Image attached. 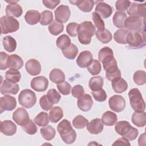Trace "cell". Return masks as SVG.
Returning <instances> with one entry per match:
<instances>
[{
    "label": "cell",
    "mask_w": 146,
    "mask_h": 146,
    "mask_svg": "<svg viewBox=\"0 0 146 146\" xmlns=\"http://www.w3.org/2000/svg\"><path fill=\"white\" fill-rule=\"evenodd\" d=\"M63 116V110L61 107L56 106L52 108L49 112V120L51 122L56 123Z\"/></svg>",
    "instance_id": "cell-30"
},
{
    "label": "cell",
    "mask_w": 146,
    "mask_h": 146,
    "mask_svg": "<svg viewBox=\"0 0 146 146\" xmlns=\"http://www.w3.org/2000/svg\"><path fill=\"white\" fill-rule=\"evenodd\" d=\"M133 79L135 84L141 86L146 82L145 72L143 70H137L135 71L133 76Z\"/></svg>",
    "instance_id": "cell-45"
},
{
    "label": "cell",
    "mask_w": 146,
    "mask_h": 146,
    "mask_svg": "<svg viewBox=\"0 0 146 146\" xmlns=\"http://www.w3.org/2000/svg\"><path fill=\"white\" fill-rule=\"evenodd\" d=\"M19 90V85L17 83H11L7 80H3L1 83L0 91L1 94H13L16 95Z\"/></svg>",
    "instance_id": "cell-15"
},
{
    "label": "cell",
    "mask_w": 146,
    "mask_h": 146,
    "mask_svg": "<svg viewBox=\"0 0 146 146\" xmlns=\"http://www.w3.org/2000/svg\"><path fill=\"white\" fill-rule=\"evenodd\" d=\"M105 71L106 77L110 81H112L116 78L121 77V71L119 69L117 65L110 66L106 69Z\"/></svg>",
    "instance_id": "cell-34"
},
{
    "label": "cell",
    "mask_w": 146,
    "mask_h": 146,
    "mask_svg": "<svg viewBox=\"0 0 146 146\" xmlns=\"http://www.w3.org/2000/svg\"><path fill=\"white\" fill-rule=\"evenodd\" d=\"M31 87L35 91L43 92L46 91L48 86L47 79L43 76H39L34 78L30 83Z\"/></svg>",
    "instance_id": "cell-13"
},
{
    "label": "cell",
    "mask_w": 146,
    "mask_h": 146,
    "mask_svg": "<svg viewBox=\"0 0 146 146\" xmlns=\"http://www.w3.org/2000/svg\"><path fill=\"white\" fill-rule=\"evenodd\" d=\"M131 120L132 123L138 127H143L146 124V113L144 111H135Z\"/></svg>",
    "instance_id": "cell-23"
},
{
    "label": "cell",
    "mask_w": 146,
    "mask_h": 146,
    "mask_svg": "<svg viewBox=\"0 0 146 146\" xmlns=\"http://www.w3.org/2000/svg\"><path fill=\"white\" fill-rule=\"evenodd\" d=\"M25 68L27 73L32 76L38 75L41 72V64L35 59H29L25 64Z\"/></svg>",
    "instance_id": "cell-17"
},
{
    "label": "cell",
    "mask_w": 146,
    "mask_h": 146,
    "mask_svg": "<svg viewBox=\"0 0 146 146\" xmlns=\"http://www.w3.org/2000/svg\"><path fill=\"white\" fill-rule=\"evenodd\" d=\"M35 123L39 127H44L49 123V117L47 113L45 112H39L34 118Z\"/></svg>",
    "instance_id": "cell-42"
},
{
    "label": "cell",
    "mask_w": 146,
    "mask_h": 146,
    "mask_svg": "<svg viewBox=\"0 0 146 146\" xmlns=\"http://www.w3.org/2000/svg\"><path fill=\"white\" fill-rule=\"evenodd\" d=\"M84 88L80 84L75 85L73 87L71 90L72 95L77 99H79L84 95Z\"/></svg>",
    "instance_id": "cell-57"
},
{
    "label": "cell",
    "mask_w": 146,
    "mask_h": 146,
    "mask_svg": "<svg viewBox=\"0 0 146 146\" xmlns=\"http://www.w3.org/2000/svg\"><path fill=\"white\" fill-rule=\"evenodd\" d=\"M40 19V14L37 10H30L27 11L25 15V19L26 22L30 25H34L37 24Z\"/></svg>",
    "instance_id": "cell-25"
},
{
    "label": "cell",
    "mask_w": 146,
    "mask_h": 146,
    "mask_svg": "<svg viewBox=\"0 0 146 146\" xmlns=\"http://www.w3.org/2000/svg\"><path fill=\"white\" fill-rule=\"evenodd\" d=\"M0 129L3 135L9 136H13L17 132V126L12 121L6 120L1 121Z\"/></svg>",
    "instance_id": "cell-20"
},
{
    "label": "cell",
    "mask_w": 146,
    "mask_h": 146,
    "mask_svg": "<svg viewBox=\"0 0 146 146\" xmlns=\"http://www.w3.org/2000/svg\"><path fill=\"white\" fill-rule=\"evenodd\" d=\"M57 88L59 91L63 95H67L70 94L71 90V84L66 81L57 84Z\"/></svg>",
    "instance_id": "cell-51"
},
{
    "label": "cell",
    "mask_w": 146,
    "mask_h": 146,
    "mask_svg": "<svg viewBox=\"0 0 146 146\" xmlns=\"http://www.w3.org/2000/svg\"><path fill=\"white\" fill-rule=\"evenodd\" d=\"M13 119L18 125L22 127L30 120V117L25 108L19 107L13 113Z\"/></svg>",
    "instance_id": "cell-11"
},
{
    "label": "cell",
    "mask_w": 146,
    "mask_h": 146,
    "mask_svg": "<svg viewBox=\"0 0 146 146\" xmlns=\"http://www.w3.org/2000/svg\"><path fill=\"white\" fill-rule=\"evenodd\" d=\"M93 56L92 53L89 51L81 52L76 60L77 65L80 68L87 67L92 62Z\"/></svg>",
    "instance_id": "cell-14"
},
{
    "label": "cell",
    "mask_w": 146,
    "mask_h": 146,
    "mask_svg": "<svg viewBox=\"0 0 146 146\" xmlns=\"http://www.w3.org/2000/svg\"><path fill=\"white\" fill-rule=\"evenodd\" d=\"M48 29L51 34L56 36L63 31L64 26L63 23L58 22L56 20H53L49 25Z\"/></svg>",
    "instance_id": "cell-39"
},
{
    "label": "cell",
    "mask_w": 146,
    "mask_h": 146,
    "mask_svg": "<svg viewBox=\"0 0 146 146\" xmlns=\"http://www.w3.org/2000/svg\"><path fill=\"white\" fill-rule=\"evenodd\" d=\"M5 78L7 81L13 83H17L21 80V75L18 70L9 69L5 73Z\"/></svg>",
    "instance_id": "cell-35"
},
{
    "label": "cell",
    "mask_w": 146,
    "mask_h": 146,
    "mask_svg": "<svg viewBox=\"0 0 146 146\" xmlns=\"http://www.w3.org/2000/svg\"><path fill=\"white\" fill-rule=\"evenodd\" d=\"M39 104L42 110L48 111L52 107L53 104L49 101L47 95H43L39 99Z\"/></svg>",
    "instance_id": "cell-54"
},
{
    "label": "cell",
    "mask_w": 146,
    "mask_h": 146,
    "mask_svg": "<svg viewBox=\"0 0 146 146\" xmlns=\"http://www.w3.org/2000/svg\"><path fill=\"white\" fill-rule=\"evenodd\" d=\"M23 66V60L21 56L17 54H12L9 56L8 67L10 69L19 70Z\"/></svg>",
    "instance_id": "cell-27"
},
{
    "label": "cell",
    "mask_w": 146,
    "mask_h": 146,
    "mask_svg": "<svg viewBox=\"0 0 146 146\" xmlns=\"http://www.w3.org/2000/svg\"><path fill=\"white\" fill-rule=\"evenodd\" d=\"M131 144L127 139L124 137L119 138L112 145H130Z\"/></svg>",
    "instance_id": "cell-60"
},
{
    "label": "cell",
    "mask_w": 146,
    "mask_h": 146,
    "mask_svg": "<svg viewBox=\"0 0 146 146\" xmlns=\"http://www.w3.org/2000/svg\"><path fill=\"white\" fill-rule=\"evenodd\" d=\"M111 56H113V52L112 50L108 47H103L99 50L98 53V59L101 62L104 59Z\"/></svg>",
    "instance_id": "cell-48"
},
{
    "label": "cell",
    "mask_w": 146,
    "mask_h": 146,
    "mask_svg": "<svg viewBox=\"0 0 146 146\" xmlns=\"http://www.w3.org/2000/svg\"><path fill=\"white\" fill-rule=\"evenodd\" d=\"M71 44V41L70 37L66 34L60 35L56 40V46L62 50L67 48Z\"/></svg>",
    "instance_id": "cell-37"
},
{
    "label": "cell",
    "mask_w": 146,
    "mask_h": 146,
    "mask_svg": "<svg viewBox=\"0 0 146 146\" xmlns=\"http://www.w3.org/2000/svg\"><path fill=\"white\" fill-rule=\"evenodd\" d=\"M71 15L70 8L67 5H61L55 10V17L56 21L61 23H66Z\"/></svg>",
    "instance_id": "cell-12"
},
{
    "label": "cell",
    "mask_w": 146,
    "mask_h": 146,
    "mask_svg": "<svg viewBox=\"0 0 146 146\" xmlns=\"http://www.w3.org/2000/svg\"><path fill=\"white\" fill-rule=\"evenodd\" d=\"M127 14L130 16H136L145 19L146 17L145 3H139L132 2L127 10Z\"/></svg>",
    "instance_id": "cell-9"
},
{
    "label": "cell",
    "mask_w": 146,
    "mask_h": 146,
    "mask_svg": "<svg viewBox=\"0 0 146 146\" xmlns=\"http://www.w3.org/2000/svg\"><path fill=\"white\" fill-rule=\"evenodd\" d=\"M46 95L49 101L52 104L58 103L61 99V96L59 93L54 88L49 90L47 91Z\"/></svg>",
    "instance_id": "cell-47"
},
{
    "label": "cell",
    "mask_w": 146,
    "mask_h": 146,
    "mask_svg": "<svg viewBox=\"0 0 146 146\" xmlns=\"http://www.w3.org/2000/svg\"><path fill=\"white\" fill-rule=\"evenodd\" d=\"M129 31L124 29H120L116 31L113 35L115 41L119 44H127L126 37Z\"/></svg>",
    "instance_id": "cell-40"
},
{
    "label": "cell",
    "mask_w": 146,
    "mask_h": 146,
    "mask_svg": "<svg viewBox=\"0 0 146 146\" xmlns=\"http://www.w3.org/2000/svg\"><path fill=\"white\" fill-rule=\"evenodd\" d=\"M9 55L3 51L0 52V69L1 70H5L8 68Z\"/></svg>",
    "instance_id": "cell-55"
},
{
    "label": "cell",
    "mask_w": 146,
    "mask_h": 146,
    "mask_svg": "<svg viewBox=\"0 0 146 146\" xmlns=\"http://www.w3.org/2000/svg\"><path fill=\"white\" fill-rule=\"evenodd\" d=\"M111 82L112 88L116 93L121 94L127 90L128 83L125 80L121 77L116 78Z\"/></svg>",
    "instance_id": "cell-21"
},
{
    "label": "cell",
    "mask_w": 146,
    "mask_h": 146,
    "mask_svg": "<svg viewBox=\"0 0 146 146\" xmlns=\"http://www.w3.org/2000/svg\"><path fill=\"white\" fill-rule=\"evenodd\" d=\"M92 20L98 30H102L105 29V24L103 20L100 16L95 12L92 13Z\"/></svg>",
    "instance_id": "cell-50"
},
{
    "label": "cell",
    "mask_w": 146,
    "mask_h": 146,
    "mask_svg": "<svg viewBox=\"0 0 146 146\" xmlns=\"http://www.w3.org/2000/svg\"><path fill=\"white\" fill-rule=\"evenodd\" d=\"M89 87L92 91L99 90L102 88L103 86V79L100 76H94L90 79Z\"/></svg>",
    "instance_id": "cell-38"
},
{
    "label": "cell",
    "mask_w": 146,
    "mask_h": 146,
    "mask_svg": "<svg viewBox=\"0 0 146 146\" xmlns=\"http://www.w3.org/2000/svg\"><path fill=\"white\" fill-rule=\"evenodd\" d=\"M40 134L43 138L47 141L53 139L56 135L55 129L51 125H46L40 129Z\"/></svg>",
    "instance_id": "cell-36"
},
{
    "label": "cell",
    "mask_w": 146,
    "mask_h": 146,
    "mask_svg": "<svg viewBox=\"0 0 146 146\" xmlns=\"http://www.w3.org/2000/svg\"><path fill=\"white\" fill-rule=\"evenodd\" d=\"M102 121L103 124L107 126H113L117 121V116L114 112L107 111L102 115Z\"/></svg>",
    "instance_id": "cell-28"
},
{
    "label": "cell",
    "mask_w": 146,
    "mask_h": 146,
    "mask_svg": "<svg viewBox=\"0 0 146 146\" xmlns=\"http://www.w3.org/2000/svg\"><path fill=\"white\" fill-rule=\"evenodd\" d=\"M131 1L126 0H118L116 2L115 7L117 10L124 12L128 9L131 5Z\"/></svg>",
    "instance_id": "cell-52"
},
{
    "label": "cell",
    "mask_w": 146,
    "mask_h": 146,
    "mask_svg": "<svg viewBox=\"0 0 146 146\" xmlns=\"http://www.w3.org/2000/svg\"><path fill=\"white\" fill-rule=\"evenodd\" d=\"M127 18V14L124 12L116 11L113 16V24L117 28H124V22Z\"/></svg>",
    "instance_id": "cell-33"
},
{
    "label": "cell",
    "mask_w": 146,
    "mask_h": 146,
    "mask_svg": "<svg viewBox=\"0 0 146 146\" xmlns=\"http://www.w3.org/2000/svg\"><path fill=\"white\" fill-rule=\"evenodd\" d=\"M95 33V27L90 21H84L78 25V37L79 42L82 44H89L91 43L92 36Z\"/></svg>",
    "instance_id": "cell-1"
},
{
    "label": "cell",
    "mask_w": 146,
    "mask_h": 146,
    "mask_svg": "<svg viewBox=\"0 0 146 146\" xmlns=\"http://www.w3.org/2000/svg\"><path fill=\"white\" fill-rule=\"evenodd\" d=\"M62 52L66 58L72 60L74 59L77 56L78 53V48L75 44L71 43L67 48L62 50Z\"/></svg>",
    "instance_id": "cell-41"
},
{
    "label": "cell",
    "mask_w": 146,
    "mask_h": 146,
    "mask_svg": "<svg viewBox=\"0 0 146 146\" xmlns=\"http://www.w3.org/2000/svg\"><path fill=\"white\" fill-rule=\"evenodd\" d=\"M22 128L29 135H34L38 131V128L31 120H30L26 124L23 125Z\"/></svg>",
    "instance_id": "cell-49"
},
{
    "label": "cell",
    "mask_w": 146,
    "mask_h": 146,
    "mask_svg": "<svg viewBox=\"0 0 146 146\" xmlns=\"http://www.w3.org/2000/svg\"><path fill=\"white\" fill-rule=\"evenodd\" d=\"M145 19L136 17L129 16L124 22V28L129 32L145 33Z\"/></svg>",
    "instance_id": "cell-3"
},
{
    "label": "cell",
    "mask_w": 146,
    "mask_h": 146,
    "mask_svg": "<svg viewBox=\"0 0 146 146\" xmlns=\"http://www.w3.org/2000/svg\"><path fill=\"white\" fill-rule=\"evenodd\" d=\"M95 33L98 39L103 43H108L110 42L112 39L111 33L106 29H104L102 30H97Z\"/></svg>",
    "instance_id": "cell-32"
},
{
    "label": "cell",
    "mask_w": 146,
    "mask_h": 146,
    "mask_svg": "<svg viewBox=\"0 0 146 146\" xmlns=\"http://www.w3.org/2000/svg\"><path fill=\"white\" fill-rule=\"evenodd\" d=\"M2 43L5 50L9 52L14 51L17 48V42L15 39L9 35L3 38Z\"/></svg>",
    "instance_id": "cell-31"
},
{
    "label": "cell",
    "mask_w": 146,
    "mask_h": 146,
    "mask_svg": "<svg viewBox=\"0 0 146 146\" xmlns=\"http://www.w3.org/2000/svg\"><path fill=\"white\" fill-rule=\"evenodd\" d=\"M88 121L83 116L79 115L75 116L72 120L73 126L77 129H83L87 126Z\"/></svg>",
    "instance_id": "cell-43"
},
{
    "label": "cell",
    "mask_w": 146,
    "mask_h": 146,
    "mask_svg": "<svg viewBox=\"0 0 146 146\" xmlns=\"http://www.w3.org/2000/svg\"><path fill=\"white\" fill-rule=\"evenodd\" d=\"M127 44L132 48H140L145 45V34L129 32L126 37Z\"/></svg>",
    "instance_id": "cell-7"
},
{
    "label": "cell",
    "mask_w": 146,
    "mask_h": 146,
    "mask_svg": "<svg viewBox=\"0 0 146 146\" xmlns=\"http://www.w3.org/2000/svg\"><path fill=\"white\" fill-rule=\"evenodd\" d=\"M19 104L26 108L33 107L36 102V96L34 91L30 89H25L21 91L18 96Z\"/></svg>",
    "instance_id": "cell-6"
},
{
    "label": "cell",
    "mask_w": 146,
    "mask_h": 146,
    "mask_svg": "<svg viewBox=\"0 0 146 146\" xmlns=\"http://www.w3.org/2000/svg\"><path fill=\"white\" fill-rule=\"evenodd\" d=\"M128 96L131 106L135 111H144L145 103L138 88H134L130 90Z\"/></svg>",
    "instance_id": "cell-4"
},
{
    "label": "cell",
    "mask_w": 146,
    "mask_h": 146,
    "mask_svg": "<svg viewBox=\"0 0 146 146\" xmlns=\"http://www.w3.org/2000/svg\"><path fill=\"white\" fill-rule=\"evenodd\" d=\"M108 105L110 109L112 111L116 112H120L125 107V101L122 96L114 95L110 98Z\"/></svg>",
    "instance_id": "cell-8"
},
{
    "label": "cell",
    "mask_w": 146,
    "mask_h": 146,
    "mask_svg": "<svg viewBox=\"0 0 146 146\" xmlns=\"http://www.w3.org/2000/svg\"><path fill=\"white\" fill-rule=\"evenodd\" d=\"M0 24L2 34H6L15 32L19 28V23L18 21L13 17L7 15L2 16L1 18Z\"/></svg>",
    "instance_id": "cell-5"
},
{
    "label": "cell",
    "mask_w": 146,
    "mask_h": 146,
    "mask_svg": "<svg viewBox=\"0 0 146 146\" xmlns=\"http://www.w3.org/2000/svg\"><path fill=\"white\" fill-rule=\"evenodd\" d=\"M92 95L95 100L99 102H103L105 101L107 97L106 91L103 88L93 91Z\"/></svg>",
    "instance_id": "cell-53"
},
{
    "label": "cell",
    "mask_w": 146,
    "mask_h": 146,
    "mask_svg": "<svg viewBox=\"0 0 146 146\" xmlns=\"http://www.w3.org/2000/svg\"><path fill=\"white\" fill-rule=\"evenodd\" d=\"M42 2L46 7L54 9L60 3V1L59 0H43Z\"/></svg>",
    "instance_id": "cell-59"
},
{
    "label": "cell",
    "mask_w": 146,
    "mask_h": 146,
    "mask_svg": "<svg viewBox=\"0 0 146 146\" xmlns=\"http://www.w3.org/2000/svg\"><path fill=\"white\" fill-rule=\"evenodd\" d=\"M57 131L65 143L71 144L75 142L76 139V133L68 120L63 119L57 125Z\"/></svg>",
    "instance_id": "cell-2"
},
{
    "label": "cell",
    "mask_w": 146,
    "mask_h": 146,
    "mask_svg": "<svg viewBox=\"0 0 146 146\" xmlns=\"http://www.w3.org/2000/svg\"><path fill=\"white\" fill-rule=\"evenodd\" d=\"M17 106V101L14 97L5 95L0 98V109L1 113L5 111H11L15 108Z\"/></svg>",
    "instance_id": "cell-10"
},
{
    "label": "cell",
    "mask_w": 146,
    "mask_h": 146,
    "mask_svg": "<svg viewBox=\"0 0 146 146\" xmlns=\"http://www.w3.org/2000/svg\"><path fill=\"white\" fill-rule=\"evenodd\" d=\"M132 127L128 121L122 120L116 123L115 129L117 134L124 137L130 131Z\"/></svg>",
    "instance_id": "cell-26"
},
{
    "label": "cell",
    "mask_w": 146,
    "mask_h": 146,
    "mask_svg": "<svg viewBox=\"0 0 146 146\" xmlns=\"http://www.w3.org/2000/svg\"><path fill=\"white\" fill-rule=\"evenodd\" d=\"M6 2H7V3H9V4H12V3H17L18 2H19V1H13V0H11V1H6Z\"/></svg>",
    "instance_id": "cell-61"
},
{
    "label": "cell",
    "mask_w": 146,
    "mask_h": 146,
    "mask_svg": "<svg viewBox=\"0 0 146 146\" xmlns=\"http://www.w3.org/2000/svg\"><path fill=\"white\" fill-rule=\"evenodd\" d=\"M93 104V100L91 96L88 94L83 95L77 100V106L82 111L87 112L91 110Z\"/></svg>",
    "instance_id": "cell-18"
},
{
    "label": "cell",
    "mask_w": 146,
    "mask_h": 146,
    "mask_svg": "<svg viewBox=\"0 0 146 146\" xmlns=\"http://www.w3.org/2000/svg\"><path fill=\"white\" fill-rule=\"evenodd\" d=\"M5 11L7 16L18 18L22 15L23 9L19 5L16 3L7 5Z\"/></svg>",
    "instance_id": "cell-24"
},
{
    "label": "cell",
    "mask_w": 146,
    "mask_h": 146,
    "mask_svg": "<svg viewBox=\"0 0 146 146\" xmlns=\"http://www.w3.org/2000/svg\"><path fill=\"white\" fill-rule=\"evenodd\" d=\"M53 21V14L49 10H44L40 14V24L43 26L50 25Z\"/></svg>",
    "instance_id": "cell-44"
},
{
    "label": "cell",
    "mask_w": 146,
    "mask_h": 146,
    "mask_svg": "<svg viewBox=\"0 0 146 146\" xmlns=\"http://www.w3.org/2000/svg\"><path fill=\"white\" fill-rule=\"evenodd\" d=\"M78 27V24L76 22H70L66 27V31L67 34L72 37H75L77 35V28Z\"/></svg>",
    "instance_id": "cell-56"
},
{
    "label": "cell",
    "mask_w": 146,
    "mask_h": 146,
    "mask_svg": "<svg viewBox=\"0 0 146 146\" xmlns=\"http://www.w3.org/2000/svg\"><path fill=\"white\" fill-rule=\"evenodd\" d=\"M103 123L99 118H96L91 120L87 125V129L88 131L94 135L101 133L103 130Z\"/></svg>",
    "instance_id": "cell-19"
},
{
    "label": "cell",
    "mask_w": 146,
    "mask_h": 146,
    "mask_svg": "<svg viewBox=\"0 0 146 146\" xmlns=\"http://www.w3.org/2000/svg\"><path fill=\"white\" fill-rule=\"evenodd\" d=\"M87 70L92 75H96L99 74L102 70L100 62L97 59H93L91 63L87 67Z\"/></svg>",
    "instance_id": "cell-46"
},
{
    "label": "cell",
    "mask_w": 146,
    "mask_h": 146,
    "mask_svg": "<svg viewBox=\"0 0 146 146\" xmlns=\"http://www.w3.org/2000/svg\"><path fill=\"white\" fill-rule=\"evenodd\" d=\"M49 78L51 82L56 84H60L65 80L64 72L59 68H54L49 74Z\"/></svg>",
    "instance_id": "cell-29"
},
{
    "label": "cell",
    "mask_w": 146,
    "mask_h": 146,
    "mask_svg": "<svg viewBox=\"0 0 146 146\" xmlns=\"http://www.w3.org/2000/svg\"><path fill=\"white\" fill-rule=\"evenodd\" d=\"M70 2L76 5L81 11L86 13L90 12L94 6V1L92 0L70 1Z\"/></svg>",
    "instance_id": "cell-22"
},
{
    "label": "cell",
    "mask_w": 146,
    "mask_h": 146,
    "mask_svg": "<svg viewBox=\"0 0 146 146\" xmlns=\"http://www.w3.org/2000/svg\"><path fill=\"white\" fill-rule=\"evenodd\" d=\"M138 134V130L136 128L132 127L130 131L123 137H124V139H127L128 141H132L137 138Z\"/></svg>",
    "instance_id": "cell-58"
},
{
    "label": "cell",
    "mask_w": 146,
    "mask_h": 146,
    "mask_svg": "<svg viewBox=\"0 0 146 146\" xmlns=\"http://www.w3.org/2000/svg\"><path fill=\"white\" fill-rule=\"evenodd\" d=\"M95 13L99 15L102 18L107 19L111 15L112 9L110 5L103 1H100L96 5L95 7Z\"/></svg>",
    "instance_id": "cell-16"
}]
</instances>
